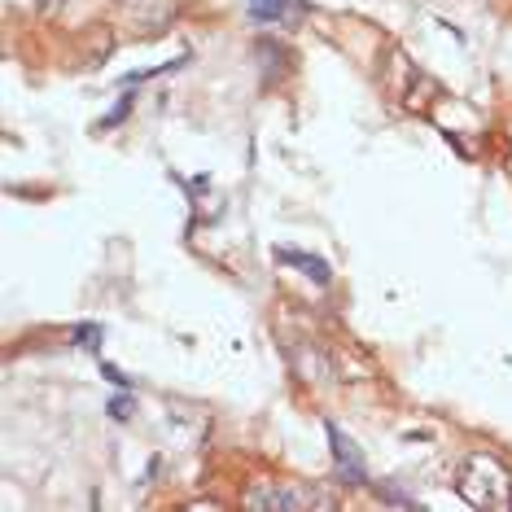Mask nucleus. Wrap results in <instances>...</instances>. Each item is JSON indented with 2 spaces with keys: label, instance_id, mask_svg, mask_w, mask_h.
I'll list each match as a JSON object with an SVG mask.
<instances>
[{
  "label": "nucleus",
  "instance_id": "7ed1b4c3",
  "mask_svg": "<svg viewBox=\"0 0 512 512\" xmlns=\"http://www.w3.org/2000/svg\"><path fill=\"white\" fill-rule=\"evenodd\" d=\"M329 442H333V460H337V473L346 477V486H364L368 477H364V460H359L355 442L346 438L337 425H329Z\"/></svg>",
  "mask_w": 512,
  "mask_h": 512
},
{
  "label": "nucleus",
  "instance_id": "0eeeda50",
  "mask_svg": "<svg viewBox=\"0 0 512 512\" xmlns=\"http://www.w3.org/2000/svg\"><path fill=\"white\" fill-rule=\"evenodd\" d=\"M110 416H114V421H127V416H132V399H127V394H119V399L110 403Z\"/></svg>",
  "mask_w": 512,
  "mask_h": 512
},
{
  "label": "nucleus",
  "instance_id": "39448f33",
  "mask_svg": "<svg viewBox=\"0 0 512 512\" xmlns=\"http://www.w3.org/2000/svg\"><path fill=\"white\" fill-rule=\"evenodd\" d=\"M276 259L302 267V272H307L316 285H329V263H324V259H311V254H298V250H281V254H276Z\"/></svg>",
  "mask_w": 512,
  "mask_h": 512
},
{
  "label": "nucleus",
  "instance_id": "1a4fd4ad",
  "mask_svg": "<svg viewBox=\"0 0 512 512\" xmlns=\"http://www.w3.org/2000/svg\"><path fill=\"white\" fill-rule=\"evenodd\" d=\"M127 5H141V0H127Z\"/></svg>",
  "mask_w": 512,
  "mask_h": 512
},
{
  "label": "nucleus",
  "instance_id": "6e6552de",
  "mask_svg": "<svg viewBox=\"0 0 512 512\" xmlns=\"http://www.w3.org/2000/svg\"><path fill=\"white\" fill-rule=\"evenodd\" d=\"M101 377H106L110 386H132V377H123V372L114 368V364H101Z\"/></svg>",
  "mask_w": 512,
  "mask_h": 512
},
{
  "label": "nucleus",
  "instance_id": "423d86ee",
  "mask_svg": "<svg viewBox=\"0 0 512 512\" xmlns=\"http://www.w3.org/2000/svg\"><path fill=\"white\" fill-rule=\"evenodd\" d=\"M101 342H106L101 324H79L75 329V346H84V351H101Z\"/></svg>",
  "mask_w": 512,
  "mask_h": 512
},
{
  "label": "nucleus",
  "instance_id": "20e7f679",
  "mask_svg": "<svg viewBox=\"0 0 512 512\" xmlns=\"http://www.w3.org/2000/svg\"><path fill=\"white\" fill-rule=\"evenodd\" d=\"M250 18L259 22H298L302 0H250Z\"/></svg>",
  "mask_w": 512,
  "mask_h": 512
},
{
  "label": "nucleus",
  "instance_id": "f03ea898",
  "mask_svg": "<svg viewBox=\"0 0 512 512\" xmlns=\"http://www.w3.org/2000/svg\"><path fill=\"white\" fill-rule=\"evenodd\" d=\"M246 508H254V512H298V508H333V499L311 491V486H294V482H259L246 495Z\"/></svg>",
  "mask_w": 512,
  "mask_h": 512
},
{
  "label": "nucleus",
  "instance_id": "f257e3e1",
  "mask_svg": "<svg viewBox=\"0 0 512 512\" xmlns=\"http://www.w3.org/2000/svg\"><path fill=\"white\" fill-rule=\"evenodd\" d=\"M456 491L464 495L469 508L508 512L512 508V473H508L504 460L486 456V451H473V456H464V464H460Z\"/></svg>",
  "mask_w": 512,
  "mask_h": 512
}]
</instances>
